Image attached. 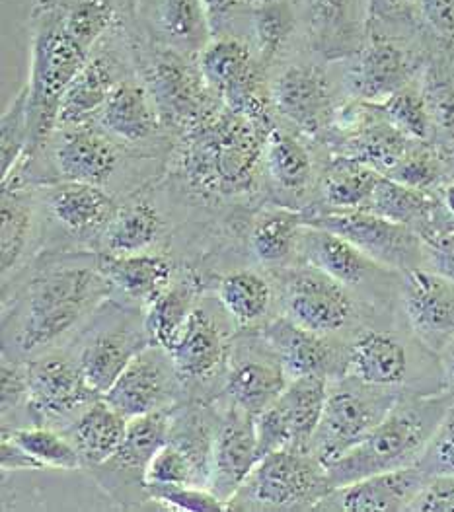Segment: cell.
<instances>
[{
	"instance_id": "obj_1",
	"label": "cell",
	"mask_w": 454,
	"mask_h": 512,
	"mask_svg": "<svg viewBox=\"0 0 454 512\" xmlns=\"http://www.w3.org/2000/svg\"><path fill=\"white\" fill-rule=\"evenodd\" d=\"M2 289V355L30 361L67 347L112 298L98 252L49 250Z\"/></svg>"
},
{
	"instance_id": "obj_2",
	"label": "cell",
	"mask_w": 454,
	"mask_h": 512,
	"mask_svg": "<svg viewBox=\"0 0 454 512\" xmlns=\"http://www.w3.org/2000/svg\"><path fill=\"white\" fill-rule=\"evenodd\" d=\"M267 135L248 117L221 108L180 137L164 180L193 207H223L265 199Z\"/></svg>"
},
{
	"instance_id": "obj_3",
	"label": "cell",
	"mask_w": 454,
	"mask_h": 512,
	"mask_svg": "<svg viewBox=\"0 0 454 512\" xmlns=\"http://www.w3.org/2000/svg\"><path fill=\"white\" fill-rule=\"evenodd\" d=\"M170 154L147 152L119 143L100 125L59 127L49 143L34 158L22 160L6 178V183L49 185L57 182L90 183L117 195L115 182L145 172L147 164L166 166Z\"/></svg>"
},
{
	"instance_id": "obj_4",
	"label": "cell",
	"mask_w": 454,
	"mask_h": 512,
	"mask_svg": "<svg viewBox=\"0 0 454 512\" xmlns=\"http://www.w3.org/2000/svg\"><path fill=\"white\" fill-rule=\"evenodd\" d=\"M431 51L416 16L369 14L365 41L357 53L338 61L345 100L382 104L421 78Z\"/></svg>"
},
{
	"instance_id": "obj_5",
	"label": "cell",
	"mask_w": 454,
	"mask_h": 512,
	"mask_svg": "<svg viewBox=\"0 0 454 512\" xmlns=\"http://www.w3.org/2000/svg\"><path fill=\"white\" fill-rule=\"evenodd\" d=\"M449 405L445 394L400 396L367 439L326 466L332 487L417 466Z\"/></svg>"
},
{
	"instance_id": "obj_6",
	"label": "cell",
	"mask_w": 454,
	"mask_h": 512,
	"mask_svg": "<svg viewBox=\"0 0 454 512\" xmlns=\"http://www.w3.org/2000/svg\"><path fill=\"white\" fill-rule=\"evenodd\" d=\"M347 374L398 394H443L439 355L404 318L357 331L347 341Z\"/></svg>"
},
{
	"instance_id": "obj_7",
	"label": "cell",
	"mask_w": 454,
	"mask_h": 512,
	"mask_svg": "<svg viewBox=\"0 0 454 512\" xmlns=\"http://www.w3.org/2000/svg\"><path fill=\"white\" fill-rule=\"evenodd\" d=\"M269 273L277 291L279 314L320 335L349 341L369 324L404 318V314L380 312L328 273L303 261Z\"/></svg>"
},
{
	"instance_id": "obj_8",
	"label": "cell",
	"mask_w": 454,
	"mask_h": 512,
	"mask_svg": "<svg viewBox=\"0 0 454 512\" xmlns=\"http://www.w3.org/2000/svg\"><path fill=\"white\" fill-rule=\"evenodd\" d=\"M129 32L135 71L149 88L166 133L174 143L225 108L209 88L197 57L152 43L133 28V22Z\"/></svg>"
},
{
	"instance_id": "obj_9",
	"label": "cell",
	"mask_w": 454,
	"mask_h": 512,
	"mask_svg": "<svg viewBox=\"0 0 454 512\" xmlns=\"http://www.w3.org/2000/svg\"><path fill=\"white\" fill-rule=\"evenodd\" d=\"M32 61L28 88L30 148L24 160L34 158L45 147L59 123L63 98L76 74L92 53L47 12L34 6L30 16Z\"/></svg>"
},
{
	"instance_id": "obj_10",
	"label": "cell",
	"mask_w": 454,
	"mask_h": 512,
	"mask_svg": "<svg viewBox=\"0 0 454 512\" xmlns=\"http://www.w3.org/2000/svg\"><path fill=\"white\" fill-rule=\"evenodd\" d=\"M269 88L279 123L322 145L345 100L336 63L306 47L269 71Z\"/></svg>"
},
{
	"instance_id": "obj_11",
	"label": "cell",
	"mask_w": 454,
	"mask_h": 512,
	"mask_svg": "<svg viewBox=\"0 0 454 512\" xmlns=\"http://www.w3.org/2000/svg\"><path fill=\"white\" fill-rule=\"evenodd\" d=\"M332 489L326 466L314 454L275 450L258 460L230 497L227 511H314Z\"/></svg>"
},
{
	"instance_id": "obj_12",
	"label": "cell",
	"mask_w": 454,
	"mask_h": 512,
	"mask_svg": "<svg viewBox=\"0 0 454 512\" xmlns=\"http://www.w3.org/2000/svg\"><path fill=\"white\" fill-rule=\"evenodd\" d=\"M197 61L209 88L225 108L248 117L265 135L279 125L271 100L269 71L246 37H213Z\"/></svg>"
},
{
	"instance_id": "obj_13",
	"label": "cell",
	"mask_w": 454,
	"mask_h": 512,
	"mask_svg": "<svg viewBox=\"0 0 454 512\" xmlns=\"http://www.w3.org/2000/svg\"><path fill=\"white\" fill-rule=\"evenodd\" d=\"M149 345L145 310L110 298L69 347L92 388L106 396L125 366Z\"/></svg>"
},
{
	"instance_id": "obj_14",
	"label": "cell",
	"mask_w": 454,
	"mask_h": 512,
	"mask_svg": "<svg viewBox=\"0 0 454 512\" xmlns=\"http://www.w3.org/2000/svg\"><path fill=\"white\" fill-rule=\"evenodd\" d=\"M398 392L357 380L349 374L330 380L322 419L310 444L324 466L355 448L400 400Z\"/></svg>"
},
{
	"instance_id": "obj_15",
	"label": "cell",
	"mask_w": 454,
	"mask_h": 512,
	"mask_svg": "<svg viewBox=\"0 0 454 512\" xmlns=\"http://www.w3.org/2000/svg\"><path fill=\"white\" fill-rule=\"evenodd\" d=\"M301 261L328 273L380 312L402 314V273L375 261L338 234L304 224L299 240Z\"/></svg>"
},
{
	"instance_id": "obj_16",
	"label": "cell",
	"mask_w": 454,
	"mask_h": 512,
	"mask_svg": "<svg viewBox=\"0 0 454 512\" xmlns=\"http://www.w3.org/2000/svg\"><path fill=\"white\" fill-rule=\"evenodd\" d=\"M236 324L230 320L219 298L207 293L191 314L186 330L170 351L178 376L186 390V400H195V392L211 388L217 398L223 388L228 353Z\"/></svg>"
},
{
	"instance_id": "obj_17",
	"label": "cell",
	"mask_w": 454,
	"mask_h": 512,
	"mask_svg": "<svg viewBox=\"0 0 454 512\" xmlns=\"http://www.w3.org/2000/svg\"><path fill=\"white\" fill-rule=\"evenodd\" d=\"M26 365L34 425L65 431L88 405L104 398L86 380L69 345L45 351Z\"/></svg>"
},
{
	"instance_id": "obj_18",
	"label": "cell",
	"mask_w": 454,
	"mask_h": 512,
	"mask_svg": "<svg viewBox=\"0 0 454 512\" xmlns=\"http://www.w3.org/2000/svg\"><path fill=\"white\" fill-rule=\"evenodd\" d=\"M43 236L55 230L71 240V250L98 252L121 199L110 189L90 183L36 185Z\"/></svg>"
},
{
	"instance_id": "obj_19",
	"label": "cell",
	"mask_w": 454,
	"mask_h": 512,
	"mask_svg": "<svg viewBox=\"0 0 454 512\" xmlns=\"http://www.w3.org/2000/svg\"><path fill=\"white\" fill-rule=\"evenodd\" d=\"M328 152L301 133L277 125L265 141L264 189L267 203L308 211L316 201Z\"/></svg>"
},
{
	"instance_id": "obj_20",
	"label": "cell",
	"mask_w": 454,
	"mask_h": 512,
	"mask_svg": "<svg viewBox=\"0 0 454 512\" xmlns=\"http://www.w3.org/2000/svg\"><path fill=\"white\" fill-rule=\"evenodd\" d=\"M129 28H117L92 49L63 98L57 129L94 123L115 88L137 73Z\"/></svg>"
},
{
	"instance_id": "obj_21",
	"label": "cell",
	"mask_w": 454,
	"mask_h": 512,
	"mask_svg": "<svg viewBox=\"0 0 454 512\" xmlns=\"http://www.w3.org/2000/svg\"><path fill=\"white\" fill-rule=\"evenodd\" d=\"M170 411L129 419L127 437L119 450L110 460L88 472L121 509H143L151 503L147 493V468L152 456L168 439Z\"/></svg>"
},
{
	"instance_id": "obj_22",
	"label": "cell",
	"mask_w": 454,
	"mask_h": 512,
	"mask_svg": "<svg viewBox=\"0 0 454 512\" xmlns=\"http://www.w3.org/2000/svg\"><path fill=\"white\" fill-rule=\"evenodd\" d=\"M304 224L330 230L382 265L406 273L425 267V242L404 224L367 209L304 213Z\"/></svg>"
},
{
	"instance_id": "obj_23",
	"label": "cell",
	"mask_w": 454,
	"mask_h": 512,
	"mask_svg": "<svg viewBox=\"0 0 454 512\" xmlns=\"http://www.w3.org/2000/svg\"><path fill=\"white\" fill-rule=\"evenodd\" d=\"M279 357L260 330H238L232 337L223 388L217 400L258 415L289 384Z\"/></svg>"
},
{
	"instance_id": "obj_24",
	"label": "cell",
	"mask_w": 454,
	"mask_h": 512,
	"mask_svg": "<svg viewBox=\"0 0 454 512\" xmlns=\"http://www.w3.org/2000/svg\"><path fill=\"white\" fill-rule=\"evenodd\" d=\"M328 378L303 376L287 384L283 394L256 415L258 456L275 450L310 452L328 396Z\"/></svg>"
},
{
	"instance_id": "obj_25",
	"label": "cell",
	"mask_w": 454,
	"mask_h": 512,
	"mask_svg": "<svg viewBox=\"0 0 454 512\" xmlns=\"http://www.w3.org/2000/svg\"><path fill=\"white\" fill-rule=\"evenodd\" d=\"M104 400L127 419H135L174 409L186 402V390L170 351L149 345L125 366Z\"/></svg>"
},
{
	"instance_id": "obj_26",
	"label": "cell",
	"mask_w": 454,
	"mask_h": 512,
	"mask_svg": "<svg viewBox=\"0 0 454 512\" xmlns=\"http://www.w3.org/2000/svg\"><path fill=\"white\" fill-rule=\"evenodd\" d=\"M265 341L279 357L289 380L303 376H322L328 380L347 374V341L306 330L275 314L260 328Z\"/></svg>"
},
{
	"instance_id": "obj_27",
	"label": "cell",
	"mask_w": 454,
	"mask_h": 512,
	"mask_svg": "<svg viewBox=\"0 0 454 512\" xmlns=\"http://www.w3.org/2000/svg\"><path fill=\"white\" fill-rule=\"evenodd\" d=\"M94 123L127 147L160 154H170L174 147L151 92L137 73L115 88Z\"/></svg>"
},
{
	"instance_id": "obj_28",
	"label": "cell",
	"mask_w": 454,
	"mask_h": 512,
	"mask_svg": "<svg viewBox=\"0 0 454 512\" xmlns=\"http://www.w3.org/2000/svg\"><path fill=\"white\" fill-rule=\"evenodd\" d=\"M162 197V178L123 197L100 240L98 254L135 256L164 252L162 242L168 238V219L162 209Z\"/></svg>"
},
{
	"instance_id": "obj_29",
	"label": "cell",
	"mask_w": 454,
	"mask_h": 512,
	"mask_svg": "<svg viewBox=\"0 0 454 512\" xmlns=\"http://www.w3.org/2000/svg\"><path fill=\"white\" fill-rule=\"evenodd\" d=\"M400 308L406 324L435 353L454 337V281L427 267L402 273Z\"/></svg>"
},
{
	"instance_id": "obj_30",
	"label": "cell",
	"mask_w": 454,
	"mask_h": 512,
	"mask_svg": "<svg viewBox=\"0 0 454 512\" xmlns=\"http://www.w3.org/2000/svg\"><path fill=\"white\" fill-rule=\"evenodd\" d=\"M133 28L152 43L199 57L213 39L203 0H135Z\"/></svg>"
},
{
	"instance_id": "obj_31",
	"label": "cell",
	"mask_w": 454,
	"mask_h": 512,
	"mask_svg": "<svg viewBox=\"0 0 454 512\" xmlns=\"http://www.w3.org/2000/svg\"><path fill=\"white\" fill-rule=\"evenodd\" d=\"M221 419L213 448V472L209 489L225 503L238 491L258 464L256 415L242 407L221 402Z\"/></svg>"
},
{
	"instance_id": "obj_32",
	"label": "cell",
	"mask_w": 454,
	"mask_h": 512,
	"mask_svg": "<svg viewBox=\"0 0 454 512\" xmlns=\"http://www.w3.org/2000/svg\"><path fill=\"white\" fill-rule=\"evenodd\" d=\"M2 287L12 283L36 257L43 238L36 185L6 183L0 199Z\"/></svg>"
},
{
	"instance_id": "obj_33",
	"label": "cell",
	"mask_w": 454,
	"mask_h": 512,
	"mask_svg": "<svg viewBox=\"0 0 454 512\" xmlns=\"http://www.w3.org/2000/svg\"><path fill=\"white\" fill-rule=\"evenodd\" d=\"M306 39L318 57L338 63L365 41L369 0H303Z\"/></svg>"
},
{
	"instance_id": "obj_34",
	"label": "cell",
	"mask_w": 454,
	"mask_h": 512,
	"mask_svg": "<svg viewBox=\"0 0 454 512\" xmlns=\"http://www.w3.org/2000/svg\"><path fill=\"white\" fill-rule=\"evenodd\" d=\"M427 481L417 466L363 477L334 487L314 511L408 512Z\"/></svg>"
},
{
	"instance_id": "obj_35",
	"label": "cell",
	"mask_w": 454,
	"mask_h": 512,
	"mask_svg": "<svg viewBox=\"0 0 454 512\" xmlns=\"http://www.w3.org/2000/svg\"><path fill=\"white\" fill-rule=\"evenodd\" d=\"M248 39L267 71L306 49L303 0H254Z\"/></svg>"
},
{
	"instance_id": "obj_36",
	"label": "cell",
	"mask_w": 454,
	"mask_h": 512,
	"mask_svg": "<svg viewBox=\"0 0 454 512\" xmlns=\"http://www.w3.org/2000/svg\"><path fill=\"white\" fill-rule=\"evenodd\" d=\"M98 267L112 285V298L147 310L174 281L180 265L164 252L135 256L98 254Z\"/></svg>"
},
{
	"instance_id": "obj_37",
	"label": "cell",
	"mask_w": 454,
	"mask_h": 512,
	"mask_svg": "<svg viewBox=\"0 0 454 512\" xmlns=\"http://www.w3.org/2000/svg\"><path fill=\"white\" fill-rule=\"evenodd\" d=\"M367 211L408 226L423 242L454 232V220L445 209L439 191H421L390 178H380Z\"/></svg>"
},
{
	"instance_id": "obj_38",
	"label": "cell",
	"mask_w": 454,
	"mask_h": 512,
	"mask_svg": "<svg viewBox=\"0 0 454 512\" xmlns=\"http://www.w3.org/2000/svg\"><path fill=\"white\" fill-rule=\"evenodd\" d=\"M304 211L262 203L248 219V250L265 271L299 263Z\"/></svg>"
},
{
	"instance_id": "obj_39",
	"label": "cell",
	"mask_w": 454,
	"mask_h": 512,
	"mask_svg": "<svg viewBox=\"0 0 454 512\" xmlns=\"http://www.w3.org/2000/svg\"><path fill=\"white\" fill-rule=\"evenodd\" d=\"M34 6L92 51L108 34L133 22L135 0H36Z\"/></svg>"
},
{
	"instance_id": "obj_40",
	"label": "cell",
	"mask_w": 454,
	"mask_h": 512,
	"mask_svg": "<svg viewBox=\"0 0 454 512\" xmlns=\"http://www.w3.org/2000/svg\"><path fill=\"white\" fill-rule=\"evenodd\" d=\"M215 296L238 330H260L275 316L277 291L271 273L265 269H230L219 277Z\"/></svg>"
},
{
	"instance_id": "obj_41",
	"label": "cell",
	"mask_w": 454,
	"mask_h": 512,
	"mask_svg": "<svg viewBox=\"0 0 454 512\" xmlns=\"http://www.w3.org/2000/svg\"><path fill=\"white\" fill-rule=\"evenodd\" d=\"M205 293L201 273L180 265L170 287L145 310V330L152 345L172 351Z\"/></svg>"
},
{
	"instance_id": "obj_42",
	"label": "cell",
	"mask_w": 454,
	"mask_h": 512,
	"mask_svg": "<svg viewBox=\"0 0 454 512\" xmlns=\"http://www.w3.org/2000/svg\"><path fill=\"white\" fill-rule=\"evenodd\" d=\"M380 178L382 176L377 170L363 162L328 154L322 164L316 201L304 213L367 209Z\"/></svg>"
},
{
	"instance_id": "obj_43",
	"label": "cell",
	"mask_w": 454,
	"mask_h": 512,
	"mask_svg": "<svg viewBox=\"0 0 454 512\" xmlns=\"http://www.w3.org/2000/svg\"><path fill=\"white\" fill-rule=\"evenodd\" d=\"M127 429L129 419L100 398L88 405L65 433L75 444L82 470L90 472L114 456L127 437Z\"/></svg>"
},
{
	"instance_id": "obj_44",
	"label": "cell",
	"mask_w": 454,
	"mask_h": 512,
	"mask_svg": "<svg viewBox=\"0 0 454 512\" xmlns=\"http://www.w3.org/2000/svg\"><path fill=\"white\" fill-rule=\"evenodd\" d=\"M421 90L433 127V141L454 152V55L433 53L421 73Z\"/></svg>"
},
{
	"instance_id": "obj_45",
	"label": "cell",
	"mask_w": 454,
	"mask_h": 512,
	"mask_svg": "<svg viewBox=\"0 0 454 512\" xmlns=\"http://www.w3.org/2000/svg\"><path fill=\"white\" fill-rule=\"evenodd\" d=\"M2 435L10 437L22 450H26L38 462L41 470H82V462L73 440L61 429L47 425H28L2 431Z\"/></svg>"
},
{
	"instance_id": "obj_46",
	"label": "cell",
	"mask_w": 454,
	"mask_h": 512,
	"mask_svg": "<svg viewBox=\"0 0 454 512\" xmlns=\"http://www.w3.org/2000/svg\"><path fill=\"white\" fill-rule=\"evenodd\" d=\"M379 106L388 123L396 127L402 135H406L410 141H433V127L421 90V78L408 84Z\"/></svg>"
},
{
	"instance_id": "obj_47",
	"label": "cell",
	"mask_w": 454,
	"mask_h": 512,
	"mask_svg": "<svg viewBox=\"0 0 454 512\" xmlns=\"http://www.w3.org/2000/svg\"><path fill=\"white\" fill-rule=\"evenodd\" d=\"M0 407H2V431L28 427L30 415V382L26 361L2 355L0 365Z\"/></svg>"
},
{
	"instance_id": "obj_48",
	"label": "cell",
	"mask_w": 454,
	"mask_h": 512,
	"mask_svg": "<svg viewBox=\"0 0 454 512\" xmlns=\"http://www.w3.org/2000/svg\"><path fill=\"white\" fill-rule=\"evenodd\" d=\"M26 84L14 96L0 119V158L2 178H6L28 154L30 148V110Z\"/></svg>"
},
{
	"instance_id": "obj_49",
	"label": "cell",
	"mask_w": 454,
	"mask_h": 512,
	"mask_svg": "<svg viewBox=\"0 0 454 512\" xmlns=\"http://www.w3.org/2000/svg\"><path fill=\"white\" fill-rule=\"evenodd\" d=\"M414 16L431 55H454V0H417Z\"/></svg>"
},
{
	"instance_id": "obj_50",
	"label": "cell",
	"mask_w": 454,
	"mask_h": 512,
	"mask_svg": "<svg viewBox=\"0 0 454 512\" xmlns=\"http://www.w3.org/2000/svg\"><path fill=\"white\" fill-rule=\"evenodd\" d=\"M152 505L160 509L180 512H223L227 503L219 499L209 487L197 485H147Z\"/></svg>"
},
{
	"instance_id": "obj_51",
	"label": "cell",
	"mask_w": 454,
	"mask_h": 512,
	"mask_svg": "<svg viewBox=\"0 0 454 512\" xmlns=\"http://www.w3.org/2000/svg\"><path fill=\"white\" fill-rule=\"evenodd\" d=\"M417 468L427 477L454 476V403L447 407Z\"/></svg>"
},
{
	"instance_id": "obj_52",
	"label": "cell",
	"mask_w": 454,
	"mask_h": 512,
	"mask_svg": "<svg viewBox=\"0 0 454 512\" xmlns=\"http://www.w3.org/2000/svg\"><path fill=\"white\" fill-rule=\"evenodd\" d=\"M203 8L213 37L250 36L254 0H203Z\"/></svg>"
},
{
	"instance_id": "obj_53",
	"label": "cell",
	"mask_w": 454,
	"mask_h": 512,
	"mask_svg": "<svg viewBox=\"0 0 454 512\" xmlns=\"http://www.w3.org/2000/svg\"><path fill=\"white\" fill-rule=\"evenodd\" d=\"M408 512H454V476L429 477Z\"/></svg>"
},
{
	"instance_id": "obj_54",
	"label": "cell",
	"mask_w": 454,
	"mask_h": 512,
	"mask_svg": "<svg viewBox=\"0 0 454 512\" xmlns=\"http://www.w3.org/2000/svg\"><path fill=\"white\" fill-rule=\"evenodd\" d=\"M425 267L454 281V232L425 242Z\"/></svg>"
},
{
	"instance_id": "obj_55",
	"label": "cell",
	"mask_w": 454,
	"mask_h": 512,
	"mask_svg": "<svg viewBox=\"0 0 454 512\" xmlns=\"http://www.w3.org/2000/svg\"><path fill=\"white\" fill-rule=\"evenodd\" d=\"M0 468L4 474L10 472H41L38 462L22 450L10 437H4L0 440Z\"/></svg>"
},
{
	"instance_id": "obj_56",
	"label": "cell",
	"mask_w": 454,
	"mask_h": 512,
	"mask_svg": "<svg viewBox=\"0 0 454 512\" xmlns=\"http://www.w3.org/2000/svg\"><path fill=\"white\" fill-rule=\"evenodd\" d=\"M417 0H369V14L414 16Z\"/></svg>"
},
{
	"instance_id": "obj_57",
	"label": "cell",
	"mask_w": 454,
	"mask_h": 512,
	"mask_svg": "<svg viewBox=\"0 0 454 512\" xmlns=\"http://www.w3.org/2000/svg\"><path fill=\"white\" fill-rule=\"evenodd\" d=\"M437 355L443 372V394L454 403V337Z\"/></svg>"
},
{
	"instance_id": "obj_58",
	"label": "cell",
	"mask_w": 454,
	"mask_h": 512,
	"mask_svg": "<svg viewBox=\"0 0 454 512\" xmlns=\"http://www.w3.org/2000/svg\"><path fill=\"white\" fill-rule=\"evenodd\" d=\"M439 197H441L445 209L449 211V215H451L454 220V180L445 183V185L439 189Z\"/></svg>"
}]
</instances>
